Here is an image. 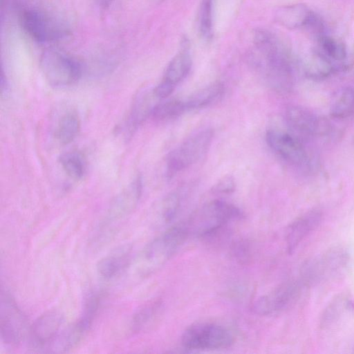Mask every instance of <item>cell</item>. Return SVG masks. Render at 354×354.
<instances>
[{
	"label": "cell",
	"instance_id": "6da1fadb",
	"mask_svg": "<svg viewBox=\"0 0 354 354\" xmlns=\"http://www.w3.org/2000/svg\"><path fill=\"white\" fill-rule=\"evenodd\" d=\"M253 42V68L275 91L286 93L292 91L298 64L289 49L275 34L266 29L256 30Z\"/></svg>",
	"mask_w": 354,
	"mask_h": 354
},
{
	"label": "cell",
	"instance_id": "7a4b0ae2",
	"mask_svg": "<svg viewBox=\"0 0 354 354\" xmlns=\"http://www.w3.org/2000/svg\"><path fill=\"white\" fill-rule=\"evenodd\" d=\"M189 238L182 223L168 228L149 243L142 251L138 261V269L142 277L158 270L176 252Z\"/></svg>",
	"mask_w": 354,
	"mask_h": 354
},
{
	"label": "cell",
	"instance_id": "3957f363",
	"mask_svg": "<svg viewBox=\"0 0 354 354\" xmlns=\"http://www.w3.org/2000/svg\"><path fill=\"white\" fill-rule=\"evenodd\" d=\"M243 214L235 205L221 200L212 201L181 222L189 237H207L219 231L230 222L240 219Z\"/></svg>",
	"mask_w": 354,
	"mask_h": 354
},
{
	"label": "cell",
	"instance_id": "277c9868",
	"mask_svg": "<svg viewBox=\"0 0 354 354\" xmlns=\"http://www.w3.org/2000/svg\"><path fill=\"white\" fill-rule=\"evenodd\" d=\"M213 137L212 129L203 128L192 133L172 150L167 158L168 178H171L178 172L197 162L207 152Z\"/></svg>",
	"mask_w": 354,
	"mask_h": 354
},
{
	"label": "cell",
	"instance_id": "5b68a950",
	"mask_svg": "<svg viewBox=\"0 0 354 354\" xmlns=\"http://www.w3.org/2000/svg\"><path fill=\"white\" fill-rule=\"evenodd\" d=\"M234 339L225 327L214 323H196L181 336V344L189 351L219 350L230 347Z\"/></svg>",
	"mask_w": 354,
	"mask_h": 354
},
{
	"label": "cell",
	"instance_id": "8992f818",
	"mask_svg": "<svg viewBox=\"0 0 354 354\" xmlns=\"http://www.w3.org/2000/svg\"><path fill=\"white\" fill-rule=\"evenodd\" d=\"M19 20L23 30L39 43L55 41L69 33L68 26L62 21L37 9H24L19 13Z\"/></svg>",
	"mask_w": 354,
	"mask_h": 354
},
{
	"label": "cell",
	"instance_id": "52a82bcc",
	"mask_svg": "<svg viewBox=\"0 0 354 354\" xmlns=\"http://www.w3.org/2000/svg\"><path fill=\"white\" fill-rule=\"evenodd\" d=\"M40 68L46 82L55 88H62L75 83L81 76L78 62L57 50L48 49L40 57Z\"/></svg>",
	"mask_w": 354,
	"mask_h": 354
},
{
	"label": "cell",
	"instance_id": "ba28073f",
	"mask_svg": "<svg viewBox=\"0 0 354 354\" xmlns=\"http://www.w3.org/2000/svg\"><path fill=\"white\" fill-rule=\"evenodd\" d=\"M266 140L273 152L290 165L308 171L313 167V161L302 141L292 133L277 129H269Z\"/></svg>",
	"mask_w": 354,
	"mask_h": 354
},
{
	"label": "cell",
	"instance_id": "9c48e42d",
	"mask_svg": "<svg viewBox=\"0 0 354 354\" xmlns=\"http://www.w3.org/2000/svg\"><path fill=\"white\" fill-rule=\"evenodd\" d=\"M348 261V256L344 250H330L304 265L301 281L304 285H310L335 277L344 270Z\"/></svg>",
	"mask_w": 354,
	"mask_h": 354
},
{
	"label": "cell",
	"instance_id": "30bf717a",
	"mask_svg": "<svg viewBox=\"0 0 354 354\" xmlns=\"http://www.w3.org/2000/svg\"><path fill=\"white\" fill-rule=\"evenodd\" d=\"M285 120L292 133L301 138H315L328 135L330 122L307 108L292 105L285 111Z\"/></svg>",
	"mask_w": 354,
	"mask_h": 354
},
{
	"label": "cell",
	"instance_id": "8fae6325",
	"mask_svg": "<svg viewBox=\"0 0 354 354\" xmlns=\"http://www.w3.org/2000/svg\"><path fill=\"white\" fill-rule=\"evenodd\" d=\"M26 319L10 295L1 289L0 299V333L8 345L19 344L26 333Z\"/></svg>",
	"mask_w": 354,
	"mask_h": 354
},
{
	"label": "cell",
	"instance_id": "7c38bea8",
	"mask_svg": "<svg viewBox=\"0 0 354 354\" xmlns=\"http://www.w3.org/2000/svg\"><path fill=\"white\" fill-rule=\"evenodd\" d=\"M300 281L285 282L259 297L252 304V310L259 315H270L283 311L294 304L301 293Z\"/></svg>",
	"mask_w": 354,
	"mask_h": 354
},
{
	"label": "cell",
	"instance_id": "4fadbf2b",
	"mask_svg": "<svg viewBox=\"0 0 354 354\" xmlns=\"http://www.w3.org/2000/svg\"><path fill=\"white\" fill-rule=\"evenodd\" d=\"M64 316L58 310H50L39 316L29 330V342L32 348H47L61 331Z\"/></svg>",
	"mask_w": 354,
	"mask_h": 354
},
{
	"label": "cell",
	"instance_id": "5bb4252c",
	"mask_svg": "<svg viewBox=\"0 0 354 354\" xmlns=\"http://www.w3.org/2000/svg\"><path fill=\"white\" fill-rule=\"evenodd\" d=\"M142 189V178L137 176L111 203L106 219L115 221L129 215L137 206Z\"/></svg>",
	"mask_w": 354,
	"mask_h": 354
},
{
	"label": "cell",
	"instance_id": "9a60e30c",
	"mask_svg": "<svg viewBox=\"0 0 354 354\" xmlns=\"http://www.w3.org/2000/svg\"><path fill=\"white\" fill-rule=\"evenodd\" d=\"M322 218V214L319 210L312 209L298 217L288 226L286 234V243L289 253H292L319 225Z\"/></svg>",
	"mask_w": 354,
	"mask_h": 354
},
{
	"label": "cell",
	"instance_id": "2e32d148",
	"mask_svg": "<svg viewBox=\"0 0 354 354\" xmlns=\"http://www.w3.org/2000/svg\"><path fill=\"white\" fill-rule=\"evenodd\" d=\"M314 11L304 3H297L279 7L274 13V19L288 29L306 28Z\"/></svg>",
	"mask_w": 354,
	"mask_h": 354
},
{
	"label": "cell",
	"instance_id": "e0dca14e",
	"mask_svg": "<svg viewBox=\"0 0 354 354\" xmlns=\"http://www.w3.org/2000/svg\"><path fill=\"white\" fill-rule=\"evenodd\" d=\"M301 65L304 75L313 80H322L339 72L317 48L307 53Z\"/></svg>",
	"mask_w": 354,
	"mask_h": 354
},
{
	"label": "cell",
	"instance_id": "ac0fdd59",
	"mask_svg": "<svg viewBox=\"0 0 354 354\" xmlns=\"http://www.w3.org/2000/svg\"><path fill=\"white\" fill-rule=\"evenodd\" d=\"M316 41V48L336 66L339 71L349 67L347 48L342 41L326 32L317 36Z\"/></svg>",
	"mask_w": 354,
	"mask_h": 354
},
{
	"label": "cell",
	"instance_id": "d6986e66",
	"mask_svg": "<svg viewBox=\"0 0 354 354\" xmlns=\"http://www.w3.org/2000/svg\"><path fill=\"white\" fill-rule=\"evenodd\" d=\"M181 49L169 62L162 81L176 87L189 74L192 60L189 50L188 43L185 41Z\"/></svg>",
	"mask_w": 354,
	"mask_h": 354
},
{
	"label": "cell",
	"instance_id": "ffe728a7",
	"mask_svg": "<svg viewBox=\"0 0 354 354\" xmlns=\"http://www.w3.org/2000/svg\"><path fill=\"white\" fill-rule=\"evenodd\" d=\"M89 328L78 319V320L61 330L47 349L48 352L61 353L73 348L82 339Z\"/></svg>",
	"mask_w": 354,
	"mask_h": 354
},
{
	"label": "cell",
	"instance_id": "44dd1931",
	"mask_svg": "<svg viewBox=\"0 0 354 354\" xmlns=\"http://www.w3.org/2000/svg\"><path fill=\"white\" fill-rule=\"evenodd\" d=\"M129 261V248H121L99 261L97 264V273L105 280L114 279L126 269Z\"/></svg>",
	"mask_w": 354,
	"mask_h": 354
},
{
	"label": "cell",
	"instance_id": "7402d4cb",
	"mask_svg": "<svg viewBox=\"0 0 354 354\" xmlns=\"http://www.w3.org/2000/svg\"><path fill=\"white\" fill-rule=\"evenodd\" d=\"M155 95L153 89L144 91L135 100L127 121V127L132 133L147 117L151 116V111L157 104H153Z\"/></svg>",
	"mask_w": 354,
	"mask_h": 354
},
{
	"label": "cell",
	"instance_id": "603a6c76",
	"mask_svg": "<svg viewBox=\"0 0 354 354\" xmlns=\"http://www.w3.org/2000/svg\"><path fill=\"white\" fill-rule=\"evenodd\" d=\"M354 113V88L345 86L339 89L333 95L330 115L335 119H345Z\"/></svg>",
	"mask_w": 354,
	"mask_h": 354
},
{
	"label": "cell",
	"instance_id": "cb8c5ba5",
	"mask_svg": "<svg viewBox=\"0 0 354 354\" xmlns=\"http://www.w3.org/2000/svg\"><path fill=\"white\" fill-rule=\"evenodd\" d=\"M223 84L216 82L192 93L185 100L187 111L205 108L216 102L223 93Z\"/></svg>",
	"mask_w": 354,
	"mask_h": 354
},
{
	"label": "cell",
	"instance_id": "d4e9b609",
	"mask_svg": "<svg viewBox=\"0 0 354 354\" xmlns=\"http://www.w3.org/2000/svg\"><path fill=\"white\" fill-rule=\"evenodd\" d=\"M80 128V121L77 114L75 111H68L59 120L55 129V138L60 144L67 145L75 138Z\"/></svg>",
	"mask_w": 354,
	"mask_h": 354
},
{
	"label": "cell",
	"instance_id": "484cf974",
	"mask_svg": "<svg viewBox=\"0 0 354 354\" xmlns=\"http://www.w3.org/2000/svg\"><path fill=\"white\" fill-rule=\"evenodd\" d=\"M187 111L184 100L172 99L157 103L151 111V116L158 121H168L179 117Z\"/></svg>",
	"mask_w": 354,
	"mask_h": 354
},
{
	"label": "cell",
	"instance_id": "4316f807",
	"mask_svg": "<svg viewBox=\"0 0 354 354\" xmlns=\"http://www.w3.org/2000/svg\"><path fill=\"white\" fill-rule=\"evenodd\" d=\"M162 306L160 299L152 301L138 310L133 317L131 328L134 332H140L149 327L158 316Z\"/></svg>",
	"mask_w": 354,
	"mask_h": 354
},
{
	"label": "cell",
	"instance_id": "83f0119b",
	"mask_svg": "<svg viewBox=\"0 0 354 354\" xmlns=\"http://www.w3.org/2000/svg\"><path fill=\"white\" fill-rule=\"evenodd\" d=\"M61 165L65 173L72 179L80 180L86 172V162L82 153L71 151L60 157Z\"/></svg>",
	"mask_w": 354,
	"mask_h": 354
},
{
	"label": "cell",
	"instance_id": "f1b7e54d",
	"mask_svg": "<svg viewBox=\"0 0 354 354\" xmlns=\"http://www.w3.org/2000/svg\"><path fill=\"white\" fill-rule=\"evenodd\" d=\"M214 0H201L198 14V28L201 36L209 40L213 36Z\"/></svg>",
	"mask_w": 354,
	"mask_h": 354
},
{
	"label": "cell",
	"instance_id": "f546056e",
	"mask_svg": "<svg viewBox=\"0 0 354 354\" xmlns=\"http://www.w3.org/2000/svg\"><path fill=\"white\" fill-rule=\"evenodd\" d=\"M182 196L178 192H174L165 200L161 210V221L167 224L171 223L178 214L181 206Z\"/></svg>",
	"mask_w": 354,
	"mask_h": 354
},
{
	"label": "cell",
	"instance_id": "4dcf8cb0",
	"mask_svg": "<svg viewBox=\"0 0 354 354\" xmlns=\"http://www.w3.org/2000/svg\"><path fill=\"white\" fill-rule=\"evenodd\" d=\"M236 187V183L234 178L227 175L218 180L213 187V191L219 194H230Z\"/></svg>",
	"mask_w": 354,
	"mask_h": 354
},
{
	"label": "cell",
	"instance_id": "1f68e13d",
	"mask_svg": "<svg viewBox=\"0 0 354 354\" xmlns=\"http://www.w3.org/2000/svg\"><path fill=\"white\" fill-rule=\"evenodd\" d=\"M232 252L234 257L241 263L246 262L250 256L248 243L242 241H239L234 244Z\"/></svg>",
	"mask_w": 354,
	"mask_h": 354
},
{
	"label": "cell",
	"instance_id": "d6a6232c",
	"mask_svg": "<svg viewBox=\"0 0 354 354\" xmlns=\"http://www.w3.org/2000/svg\"><path fill=\"white\" fill-rule=\"evenodd\" d=\"M8 91V85L6 77H4L3 72H1V96L3 95H6Z\"/></svg>",
	"mask_w": 354,
	"mask_h": 354
},
{
	"label": "cell",
	"instance_id": "836d02e7",
	"mask_svg": "<svg viewBox=\"0 0 354 354\" xmlns=\"http://www.w3.org/2000/svg\"><path fill=\"white\" fill-rule=\"evenodd\" d=\"M95 3L100 8H105L109 6L113 0H94Z\"/></svg>",
	"mask_w": 354,
	"mask_h": 354
}]
</instances>
